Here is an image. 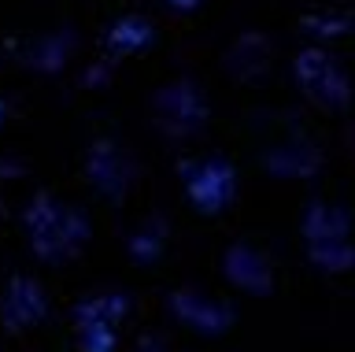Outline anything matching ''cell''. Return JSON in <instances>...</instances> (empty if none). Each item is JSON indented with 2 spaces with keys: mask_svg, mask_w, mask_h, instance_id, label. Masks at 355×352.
<instances>
[{
  "mask_svg": "<svg viewBox=\"0 0 355 352\" xmlns=\"http://www.w3.org/2000/svg\"><path fill=\"white\" fill-rule=\"evenodd\" d=\"M148 37H152L148 23H141V19H126V23L115 26L111 45H115V49H130V45H141V41H148Z\"/></svg>",
  "mask_w": 355,
  "mask_h": 352,
  "instance_id": "cell-2",
  "label": "cell"
},
{
  "mask_svg": "<svg viewBox=\"0 0 355 352\" xmlns=\"http://www.w3.org/2000/svg\"><path fill=\"white\" fill-rule=\"evenodd\" d=\"M300 78H304L307 93H315L322 104H344V97H348V85H344V74L337 71V63H333L326 52H304L296 63Z\"/></svg>",
  "mask_w": 355,
  "mask_h": 352,
  "instance_id": "cell-1",
  "label": "cell"
},
{
  "mask_svg": "<svg viewBox=\"0 0 355 352\" xmlns=\"http://www.w3.org/2000/svg\"><path fill=\"white\" fill-rule=\"evenodd\" d=\"M171 4H174V8H193L196 0H171Z\"/></svg>",
  "mask_w": 355,
  "mask_h": 352,
  "instance_id": "cell-3",
  "label": "cell"
}]
</instances>
